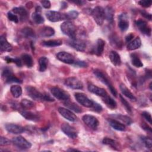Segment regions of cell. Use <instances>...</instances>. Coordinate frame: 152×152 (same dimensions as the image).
I'll list each match as a JSON object with an SVG mask.
<instances>
[{"label": "cell", "mask_w": 152, "mask_h": 152, "mask_svg": "<svg viewBox=\"0 0 152 152\" xmlns=\"http://www.w3.org/2000/svg\"><path fill=\"white\" fill-rule=\"evenodd\" d=\"M61 30L64 34L69 37L70 39L76 37V27L71 21H66L62 23L61 25Z\"/></svg>", "instance_id": "6da1fadb"}, {"label": "cell", "mask_w": 152, "mask_h": 152, "mask_svg": "<svg viewBox=\"0 0 152 152\" xmlns=\"http://www.w3.org/2000/svg\"><path fill=\"white\" fill-rule=\"evenodd\" d=\"M94 74L95 75V76L103 84H106V86H108V87L109 88L110 92L112 93V94L115 96V97H116L117 95V92L116 89L113 87V86L112 85L109 79L108 78V77H107L106 75H105V74H104V72H103L102 71L99 70V69H95L93 71Z\"/></svg>", "instance_id": "7a4b0ae2"}, {"label": "cell", "mask_w": 152, "mask_h": 152, "mask_svg": "<svg viewBox=\"0 0 152 152\" xmlns=\"http://www.w3.org/2000/svg\"><path fill=\"white\" fill-rule=\"evenodd\" d=\"M91 15L97 25L102 26L103 24L105 16L104 9L102 7L97 6L94 8V9L91 11Z\"/></svg>", "instance_id": "3957f363"}, {"label": "cell", "mask_w": 152, "mask_h": 152, "mask_svg": "<svg viewBox=\"0 0 152 152\" xmlns=\"http://www.w3.org/2000/svg\"><path fill=\"white\" fill-rule=\"evenodd\" d=\"M50 91L52 94L58 100L66 101L69 99V94L59 87H53L50 89Z\"/></svg>", "instance_id": "277c9868"}, {"label": "cell", "mask_w": 152, "mask_h": 152, "mask_svg": "<svg viewBox=\"0 0 152 152\" xmlns=\"http://www.w3.org/2000/svg\"><path fill=\"white\" fill-rule=\"evenodd\" d=\"M12 142L15 146L21 149H27L31 147V144L21 136L13 138Z\"/></svg>", "instance_id": "5b68a950"}, {"label": "cell", "mask_w": 152, "mask_h": 152, "mask_svg": "<svg viewBox=\"0 0 152 152\" xmlns=\"http://www.w3.org/2000/svg\"><path fill=\"white\" fill-rule=\"evenodd\" d=\"M75 97L77 101L81 105L91 108L93 104V101L88 99L84 94L81 93H76L75 94Z\"/></svg>", "instance_id": "8992f818"}, {"label": "cell", "mask_w": 152, "mask_h": 152, "mask_svg": "<svg viewBox=\"0 0 152 152\" xmlns=\"http://www.w3.org/2000/svg\"><path fill=\"white\" fill-rule=\"evenodd\" d=\"M65 84L73 89H82L83 87V83L76 77H69L65 80Z\"/></svg>", "instance_id": "52a82bcc"}, {"label": "cell", "mask_w": 152, "mask_h": 152, "mask_svg": "<svg viewBox=\"0 0 152 152\" xmlns=\"http://www.w3.org/2000/svg\"><path fill=\"white\" fill-rule=\"evenodd\" d=\"M28 95L33 100H43V93L40 92L35 87L32 86H27L26 88Z\"/></svg>", "instance_id": "ba28073f"}, {"label": "cell", "mask_w": 152, "mask_h": 152, "mask_svg": "<svg viewBox=\"0 0 152 152\" xmlns=\"http://www.w3.org/2000/svg\"><path fill=\"white\" fill-rule=\"evenodd\" d=\"M68 43L70 46L80 52H84L86 48V44L85 42L82 40L77 39L76 37L74 39H70Z\"/></svg>", "instance_id": "9c48e42d"}, {"label": "cell", "mask_w": 152, "mask_h": 152, "mask_svg": "<svg viewBox=\"0 0 152 152\" xmlns=\"http://www.w3.org/2000/svg\"><path fill=\"white\" fill-rule=\"evenodd\" d=\"M82 119L83 122L92 129H96L99 126V122L95 116L90 115H85L83 116Z\"/></svg>", "instance_id": "30bf717a"}, {"label": "cell", "mask_w": 152, "mask_h": 152, "mask_svg": "<svg viewBox=\"0 0 152 152\" xmlns=\"http://www.w3.org/2000/svg\"><path fill=\"white\" fill-rule=\"evenodd\" d=\"M56 58L61 61L68 64H72L75 62L74 57L70 53L66 52H60L56 54Z\"/></svg>", "instance_id": "8fae6325"}, {"label": "cell", "mask_w": 152, "mask_h": 152, "mask_svg": "<svg viewBox=\"0 0 152 152\" xmlns=\"http://www.w3.org/2000/svg\"><path fill=\"white\" fill-rule=\"evenodd\" d=\"M46 15L47 18L52 22H57L65 19V14L55 11H49L46 12Z\"/></svg>", "instance_id": "7c38bea8"}, {"label": "cell", "mask_w": 152, "mask_h": 152, "mask_svg": "<svg viewBox=\"0 0 152 152\" xmlns=\"http://www.w3.org/2000/svg\"><path fill=\"white\" fill-rule=\"evenodd\" d=\"M61 130L65 135L71 138H75L77 137V132L75 129L67 123H64L61 125Z\"/></svg>", "instance_id": "4fadbf2b"}, {"label": "cell", "mask_w": 152, "mask_h": 152, "mask_svg": "<svg viewBox=\"0 0 152 152\" xmlns=\"http://www.w3.org/2000/svg\"><path fill=\"white\" fill-rule=\"evenodd\" d=\"M58 112L64 118H65V119L69 121L75 122L77 120L76 115L72 112H71V110H69V109L60 107L58 108Z\"/></svg>", "instance_id": "5bb4252c"}, {"label": "cell", "mask_w": 152, "mask_h": 152, "mask_svg": "<svg viewBox=\"0 0 152 152\" xmlns=\"http://www.w3.org/2000/svg\"><path fill=\"white\" fill-rule=\"evenodd\" d=\"M5 127L8 132L14 134H20L24 131L23 127L14 124H7Z\"/></svg>", "instance_id": "9a60e30c"}, {"label": "cell", "mask_w": 152, "mask_h": 152, "mask_svg": "<svg viewBox=\"0 0 152 152\" xmlns=\"http://www.w3.org/2000/svg\"><path fill=\"white\" fill-rule=\"evenodd\" d=\"M119 23L118 26L120 30L122 31H124L128 29L129 27V21L128 20L127 15L125 13H122L119 15L118 17Z\"/></svg>", "instance_id": "2e32d148"}, {"label": "cell", "mask_w": 152, "mask_h": 152, "mask_svg": "<svg viewBox=\"0 0 152 152\" xmlns=\"http://www.w3.org/2000/svg\"><path fill=\"white\" fill-rule=\"evenodd\" d=\"M137 26L138 27L139 30L144 34L147 36H150L151 34V28L148 26L147 23L142 20H138L135 21Z\"/></svg>", "instance_id": "e0dca14e"}, {"label": "cell", "mask_w": 152, "mask_h": 152, "mask_svg": "<svg viewBox=\"0 0 152 152\" xmlns=\"http://www.w3.org/2000/svg\"><path fill=\"white\" fill-rule=\"evenodd\" d=\"M88 90H89V91H90L91 93L96 94L97 96H100L102 97H104L105 96H106L107 94L106 91L103 89L102 88L100 87H99L96 86H94L93 84H89L88 86Z\"/></svg>", "instance_id": "ac0fdd59"}, {"label": "cell", "mask_w": 152, "mask_h": 152, "mask_svg": "<svg viewBox=\"0 0 152 152\" xmlns=\"http://www.w3.org/2000/svg\"><path fill=\"white\" fill-rule=\"evenodd\" d=\"M0 48L2 52H10L12 49L11 45L7 41L4 34L1 35L0 37Z\"/></svg>", "instance_id": "d6986e66"}, {"label": "cell", "mask_w": 152, "mask_h": 152, "mask_svg": "<svg viewBox=\"0 0 152 152\" xmlns=\"http://www.w3.org/2000/svg\"><path fill=\"white\" fill-rule=\"evenodd\" d=\"M21 115L26 119L32 121H38L40 119V116L38 114L34 113L30 111L23 110L20 111Z\"/></svg>", "instance_id": "ffe728a7"}, {"label": "cell", "mask_w": 152, "mask_h": 152, "mask_svg": "<svg viewBox=\"0 0 152 152\" xmlns=\"http://www.w3.org/2000/svg\"><path fill=\"white\" fill-rule=\"evenodd\" d=\"M104 46L105 42L103 40H102V39H97L95 48L94 49V53L97 56H100L104 50Z\"/></svg>", "instance_id": "44dd1931"}, {"label": "cell", "mask_w": 152, "mask_h": 152, "mask_svg": "<svg viewBox=\"0 0 152 152\" xmlns=\"http://www.w3.org/2000/svg\"><path fill=\"white\" fill-rule=\"evenodd\" d=\"M111 62L115 66H119L121 64L120 55L116 51H111L109 55Z\"/></svg>", "instance_id": "7402d4cb"}, {"label": "cell", "mask_w": 152, "mask_h": 152, "mask_svg": "<svg viewBox=\"0 0 152 152\" xmlns=\"http://www.w3.org/2000/svg\"><path fill=\"white\" fill-rule=\"evenodd\" d=\"M109 123L110 125L115 129L120 131H124L125 130V126L124 124L119 122L116 119H110L109 121Z\"/></svg>", "instance_id": "603a6c76"}, {"label": "cell", "mask_w": 152, "mask_h": 152, "mask_svg": "<svg viewBox=\"0 0 152 152\" xmlns=\"http://www.w3.org/2000/svg\"><path fill=\"white\" fill-rule=\"evenodd\" d=\"M119 88H120V90H121L122 93L124 96H125L126 97H127L128 98H129L131 100L134 101V102H135V101L137 100L136 97H135L134 96V95L129 91V90L126 87V86H125V84H121L120 85Z\"/></svg>", "instance_id": "cb8c5ba5"}, {"label": "cell", "mask_w": 152, "mask_h": 152, "mask_svg": "<svg viewBox=\"0 0 152 152\" xmlns=\"http://www.w3.org/2000/svg\"><path fill=\"white\" fill-rule=\"evenodd\" d=\"M12 12L16 15L18 14L19 15L20 19L23 20L24 19H26L28 15L27 10L23 7H15L12 9Z\"/></svg>", "instance_id": "d4e9b609"}, {"label": "cell", "mask_w": 152, "mask_h": 152, "mask_svg": "<svg viewBox=\"0 0 152 152\" xmlns=\"http://www.w3.org/2000/svg\"><path fill=\"white\" fill-rule=\"evenodd\" d=\"M141 45V40L139 37H137L133 40L129 42L127 49L129 50H133L139 48Z\"/></svg>", "instance_id": "484cf974"}, {"label": "cell", "mask_w": 152, "mask_h": 152, "mask_svg": "<svg viewBox=\"0 0 152 152\" xmlns=\"http://www.w3.org/2000/svg\"><path fill=\"white\" fill-rule=\"evenodd\" d=\"M39 34L41 36L43 37H50L52 36L55 34V30L53 28L48 26H45L42 27L40 31Z\"/></svg>", "instance_id": "4316f807"}, {"label": "cell", "mask_w": 152, "mask_h": 152, "mask_svg": "<svg viewBox=\"0 0 152 152\" xmlns=\"http://www.w3.org/2000/svg\"><path fill=\"white\" fill-rule=\"evenodd\" d=\"M103 101L105 103L106 106L110 109H115L116 107V102L109 95H106L102 97Z\"/></svg>", "instance_id": "83f0119b"}, {"label": "cell", "mask_w": 152, "mask_h": 152, "mask_svg": "<svg viewBox=\"0 0 152 152\" xmlns=\"http://www.w3.org/2000/svg\"><path fill=\"white\" fill-rule=\"evenodd\" d=\"M104 11V16L106 20L109 23H112L113 20V15H114V11L111 7L107 6L106 7Z\"/></svg>", "instance_id": "f1b7e54d"}, {"label": "cell", "mask_w": 152, "mask_h": 152, "mask_svg": "<svg viewBox=\"0 0 152 152\" xmlns=\"http://www.w3.org/2000/svg\"><path fill=\"white\" fill-rule=\"evenodd\" d=\"M62 44L61 40H49L42 42V45L47 47H55L60 46Z\"/></svg>", "instance_id": "f546056e"}, {"label": "cell", "mask_w": 152, "mask_h": 152, "mask_svg": "<svg viewBox=\"0 0 152 152\" xmlns=\"http://www.w3.org/2000/svg\"><path fill=\"white\" fill-rule=\"evenodd\" d=\"M10 91L12 96L15 98L19 97L22 94V88L20 86L18 85L12 86L10 88Z\"/></svg>", "instance_id": "4dcf8cb0"}, {"label": "cell", "mask_w": 152, "mask_h": 152, "mask_svg": "<svg viewBox=\"0 0 152 152\" xmlns=\"http://www.w3.org/2000/svg\"><path fill=\"white\" fill-rule=\"evenodd\" d=\"M21 61L27 67H31L33 65V61L31 56L28 54H23L21 56Z\"/></svg>", "instance_id": "1f68e13d"}, {"label": "cell", "mask_w": 152, "mask_h": 152, "mask_svg": "<svg viewBox=\"0 0 152 152\" xmlns=\"http://www.w3.org/2000/svg\"><path fill=\"white\" fill-rule=\"evenodd\" d=\"M40 12H41L40 11L36 10V11L33 12L32 14L33 20L36 24H42L45 21L43 17L40 14Z\"/></svg>", "instance_id": "d6a6232c"}, {"label": "cell", "mask_w": 152, "mask_h": 152, "mask_svg": "<svg viewBox=\"0 0 152 152\" xmlns=\"http://www.w3.org/2000/svg\"><path fill=\"white\" fill-rule=\"evenodd\" d=\"M64 104H65V106H66L67 107H68L69 109H70L71 110H72L75 112L80 113L82 111L81 108L80 106H78L77 104L74 103V102H71L69 100H66V102L64 103Z\"/></svg>", "instance_id": "836d02e7"}, {"label": "cell", "mask_w": 152, "mask_h": 152, "mask_svg": "<svg viewBox=\"0 0 152 152\" xmlns=\"http://www.w3.org/2000/svg\"><path fill=\"white\" fill-rule=\"evenodd\" d=\"M39 71L40 72H43L47 69L48 64V59L45 56L41 57L39 59Z\"/></svg>", "instance_id": "e575fe53"}, {"label": "cell", "mask_w": 152, "mask_h": 152, "mask_svg": "<svg viewBox=\"0 0 152 152\" xmlns=\"http://www.w3.org/2000/svg\"><path fill=\"white\" fill-rule=\"evenodd\" d=\"M21 33H22V34L26 37H28V38H33L35 37V34L34 32L33 31V30L30 28V27H25L23 28L21 31Z\"/></svg>", "instance_id": "d590c367"}, {"label": "cell", "mask_w": 152, "mask_h": 152, "mask_svg": "<svg viewBox=\"0 0 152 152\" xmlns=\"http://www.w3.org/2000/svg\"><path fill=\"white\" fill-rule=\"evenodd\" d=\"M131 62L132 65H134L137 68H140L143 66V64L142 63L141 61L136 54L135 53L131 54Z\"/></svg>", "instance_id": "8d00e7d4"}, {"label": "cell", "mask_w": 152, "mask_h": 152, "mask_svg": "<svg viewBox=\"0 0 152 152\" xmlns=\"http://www.w3.org/2000/svg\"><path fill=\"white\" fill-rule=\"evenodd\" d=\"M20 105L23 109H31L34 106V104L33 102L29 100H27L26 99H22V100L20 102Z\"/></svg>", "instance_id": "74e56055"}, {"label": "cell", "mask_w": 152, "mask_h": 152, "mask_svg": "<svg viewBox=\"0 0 152 152\" xmlns=\"http://www.w3.org/2000/svg\"><path fill=\"white\" fill-rule=\"evenodd\" d=\"M115 118H116V119H118L119 120L121 121L122 122L127 124V125H131V123L132 122V121L131 120V119L130 118H129L128 116H125V115H113Z\"/></svg>", "instance_id": "f35d334b"}, {"label": "cell", "mask_w": 152, "mask_h": 152, "mask_svg": "<svg viewBox=\"0 0 152 152\" xmlns=\"http://www.w3.org/2000/svg\"><path fill=\"white\" fill-rule=\"evenodd\" d=\"M102 142L104 144L107 145H110L113 148H116L118 146V142H116V141H115L113 139H111L110 138L108 137H105L103 138Z\"/></svg>", "instance_id": "ab89813d"}, {"label": "cell", "mask_w": 152, "mask_h": 152, "mask_svg": "<svg viewBox=\"0 0 152 152\" xmlns=\"http://www.w3.org/2000/svg\"><path fill=\"white\" fill-rule=\"evenodd\" d=\"M4 81L7 83H21L22 81L16 77L15 75H13V74L9 75L8 77H7L5 79H4Z\"/></svg>", "instance_id": "60d3db41"}, {"label": "cell", "mask_w": 152, "mask_h": 152, "mask_svg": "<svg viewBox=\"0 0 152 152\" xmlns=\"http://www.w3.org/2000/svg\"><path fill=\"white\" fill-rule=\"evenodd\" d=\"M140 138L142 141V142H143V144H144V145L148 148H151V146H152V140L151 138L148 137H145V136H141Z\"/></svg>", "instance_id": "b9f144b4"}, {"label": "cell", "mask_w": 152, "mask_h": 152, "mask_svg": "<svg viewBox=\"0 0 152 152\" xmlns=\"http://www.w3.org/2000/svg\"><path fill=\"white\" fill-rule=\"evenodd\" d=\"M5 61L8 62H14L18 66H21L22 65V61L18 58H11L9 56H6L5 58Z\"/></svg>", "instance_id": "7bdbcfd3"}, {"label": "cell", "mask_w": 152, "mask_h": 152, "mask_svg": "<svg viewBox=\"0 0 152 152\" xmlns=\"http://www.w3.org/2000/svg\"><path fill=\"white\" fill-rule=\"evenodd\" d=\"M78 12L77 11H74V10L70 11L67 13L65 14V19H68V20L75 19L78 17Z\"/></svg>", "instance_id": "ee69618b"}, {"label": "cell", "mask_w": 152, "mask_h": 152, "mask_svg": "<svg viewBox=\"0 0 152 152\" xmlns=\"http://www.w3.org/2000/svg\"><path fill=\"white\" fill-rule=\"evenodd\" d=\"M111 43L113 45V46H115L116 48L119 49V48L121 47L120 45L122 44V42L120 40L119 37H117L116 36H113L111 38Z\"/></svg>", "instance_id": "f6af8a7d"}, {"label": "cell", "mask_w": 152, "mask_h": 152, "mask_svg": "<svg viewBox=\"0 0 152 152\" xmlns=\"http://www.w3.org/2000/svg\"><path fill=\"white\" fill-rule=\"evenodd\" d=\"M119 97L121 99V102L122 103L123 105L124 106V107L126 109V110H127V112H129V113H131L132 112V109H131V107L129 105V103L122 96V95H119Z\"/></svg>", "instance_id": "bcb514c9"}, {"label": "cell", "mask_w": 152, "mask_h": 152, "mask_svg": "<svg viewBox=\"0 0 152 152\" xmlns=\"http://www.w3.org/2000/svg\"><path fill=\"white\" fill-rule=\"evenodd\" d=\"M8 18L10 21H12L15 23H18L19 21V18L14 13H13L12 11L8 12Z\"/></svg>", "instance_id": "7dc6e473"}, {"label": "cell", "mask_w": 152, "mask_h": 152, "mask_svg": "<svg viewBox=\"0 0 152 152\" xmlns=\"http://www.w3.org/2000/svg\"><path fill=\"white\" fill-rule=\"evenodd\" d=\"M12 74V72L11 69L8 67H5L3 69L1 75L4 79H5L7 77H8L9 75H10Z\"/></svg>", "instance_id": "c3c4849f"}, {"label": "cell", "mask_w": 152, "mask_h": 152, "mask_svg": "<svg viewBox=\"0 0 152 152\" xmlns=\"http://www.w3.org/2000/svg\"><path fill=\"white\" fill-rule=\"evenodd\" d=\"M10 144H11V141L9 139H8L5 137H1V138H0V145H1V146L8 145Z\"/></svg>", "instance_id": "681fc988"}, {"label": "cell", "mask_w": 152, "mask_h": 152, "mask_svg": "<svg viewBox=\"0 0 152 152\" xmlns=\"http://www.w3.org/2000/svg\"><path fill=\"white\" fill-rule=\"evenodd\" d=\"M138 4L140 5H141V6H142L143 7H149L151 6V4H152V1H145V0H141L138 1Z\"/></svg>", "instance_id": "f907efd6"}, {"label": "cell", "mask_w": 152, "mask_h": 152, "mask_svg": "<svg viewBox=\"0 0 152 152\" xmlns=\"http://www.w3.org/2000/svg\"><path fill=\"white\" fill-rule=\"evenodd\" d=\"M91 108L92 109H93V110L97 112H100L102 110V107L99 104H98L94 102H93V104Z\"/></svg>", "instance_id": "816d5d0a"}, {"label": "cell", "mask_w": 152, "mask_h": 152, "mask_svg": "<svg viewBox=\"0 0 152 152\" xmlns=\"http://www.w3.org/2000/svg\"><path fill=\"white\" fill-rule=\"evenodd\" d=\"M142 115L143 116V117L147 121V122H148L150 124H152V119H151V114L147 112H143L142 113Z\"/></svg>", "instance_id": "f5cc1de1"}, {"label": "cell", "mask_w": 152, "mask_h": 152, "mask_svg": "<svg viewBox=\"0 0 152 152\" xmlns=\"http://www.w3.org/2000/svg\"><path fill=\"white\" fill-rule=\"evenodd\" d=\"M43 100L48 101V102H53L55 100L48 93H43Z\"/></svg>", "instance_id": "db71d44e"}, {"label": "cell", "mask_w": 152, "mask_h": 152, "mask_svg": "<svg viewBox=\"0 0 152 152\" xmlns=\"http://www.w3.org/2000/svg\"><path fill=\"white\" fill-rule=\"evenodd\" d=\"M40 3L42 4V6L46 9H48L50 7V2L49 1H47V0H44V1H41Z\"/></svg>", "instance_id": "11a10c76"}, {"label": "cell", "mask_w": 152, "mask_h": 152, "mask_svg": "<svg viewBox=\"0 0 152 152\" xmlns=\"http://www.w3.org/2000/svg\"><path fill=\"white\" fill-rule=\"evenodd\" d=\"M140 12H141V14L144 17H145V18H147L148 20H151V15L150 14H149V13H148V12H147L146 11H140Z\"/></svg>", "instance_id": "9f6ffc18"}, {"label": "cell", "mask_w": 152, "mask_h": 152, "mask_svg": "<svg viewBox=\"0 0 152 152\" xmlns=\"http://www.w3.org/2000/svg\"><path fill=\"white\" fill-rule=\"evenodd\" d=\"M75 65L79 66H81V67H86L87 66V64H86V62H85L84 61H75V62L74 63Z\"/></svg>", "instance_id": "6f0895ef"}, {"label": "cell", "mask_w": 152, "mask_h": 152, "mask_svg": "<svg viewBox=\"0 0 152 152\" xmlns=\"http://www.w3.org/2000/svg\"><path fill=\"white\" fill-rule=\"evenodd\" d=\"M133 37H134V34L132 33H130L125 37V40L126 42H129L132 39Z\"/></svg>", "instance_id": "680465c9"}, {"label": "cell", "mask_w": 152, "mask_h": 152, "mask_svg": "<svg viewBox=\"0 0 152 152\" xmlns=\"http://www.w3.org/2000/svg\"><path fill=\"white\" fill-rule=\"evenodd\" d=\"M143 129H145L146 131H149L150 132H151V128L150 127H149L147 125L145 124V123H144V125H143V126H142Z\"/></svg>", "instance_id": "91938a15"}, {"label": "cell", "mask_w": 152, "mask_h": 152, "mask_svg": "<svg viewBox=\"0 0 152 152\" xmlns=\"http://www.w3.org/2000/svg\"><path fill=\"white\" fill-rule=\"evenodd\" d=\"M72 2H74V3H75V4H78V5H82V4H83L84 3L86 2L84 1H72Z\"/></svg>", "instance_id": "94428289"}, {"label": "cell", "mask_w": 152, "mask_h": 152, "mask_svg": "<svg viewBox=\"0 0 152 152\" xmlns=\"http://www.w3.org/2000/svg\"><path fill=\"white\" fill-rule=\"evenodd\" d=\"M68 151H78V150H75V149H69Z\"/></svg>", "instance_id": "6125c7cd"}, {"label": "cell", "mask_w": 152, "mask_h": 152, "mask_svg": "<svg viewBox=\"0 0 152 152\" xmlns=\"http://www.w3.org/2000/svg\"><path fill=\"white\" fill-rule=\"evenodd\" d=\"M149 86H150V88L151 90V82L150 83V85H149Z\"/></svg>", "instance_id": "be15d7a7"}]
</instances>
